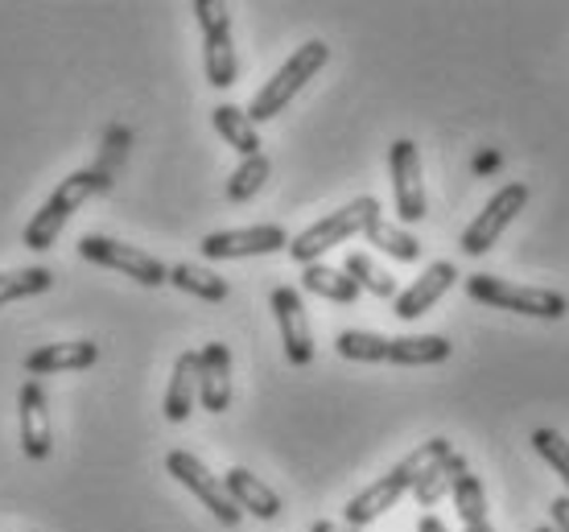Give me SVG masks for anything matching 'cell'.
<instances>
[{
	"label": "cell",
	"mask_w": 569,
	"mask_h": 532,
	"mask_svg": "<svg viewBox=\"0 0 569 532\" xmlns=\"http://www.w3.org/2000/svg\"><path fill=\"white\" fill-rule=\"evenodd\" d=\"M108 187H112V178H108L103 170H74L71 178H62L54 194L46 199L42 211L26 223V231H21V244H26L29 252H46V248L62 235V228L71 223L74 211H79L87 199L103 194Z\"/></svg>",
	"instance_id": "1"
},
{
	"label": "cell",
	"mask_w": 569,
	"mask_h": 532,
	"mask_svg": "<svg viewBox=\"0 0 569 532\" xmlns=\"http://www.w3.org/2000/svg\"><path fill=\"white\" fill-rule=\"evenodd\" d=\"M327 62H330V46L327 42L298 46V50H293V58H289L281 71L272 74L269 83L252 96V103L243 108V112H248V120H252V124H264V120H272V116H281L284 108L293 103V96H298L301 87L310 83L313 74L322 71Z\"/></svg>",
	"instance_id": "2"
},
{
	"label": "cell",
	"mask_w": 569,
	"mask_h": 532,
	"mask_svg": "<svg viewBox=\"0 0 569 532\" xmlns=\"http://www.w3.org/2000/svg\"><path fill=\"white\" fill-rule=\"evenodd\" d=\"M376 219H380V202L371 199V194H363V199L347 202V207H339V211H330L327 219H318V223L306 228L301 235H293L284 252L298 260L301 269H306V264H318L322 252H330L335 244L351 240V235H359V231H368Z\"/></svg>",
	"instance_id": "3"
},
{
	"label": "cell",
	"mask_w": 569,
	"mask_h": 532,
	"mask_svg": "<svg viewBox=\"0 0 569 532\" xmlns=\"http://www.w3.org/2000/svg\"><path fill=\"white\" fill-rule=\"evenodd\" d=\"M467 293L475 302L496 305V310H512V314L528 318H557L569 314V302L557 293V289H537V285H516V281H503L496 273H475L467 277Z\"/></svg>",
	"instance_id": "4"
},
{
	"label": "cell",
	"mask_w": 569,
	"mask_h": 532,
	"mask_svg": "<svg viewBox=\"0 0 569 532\" xmlns=\"http://www.w3.org/2000/svg\"><path fill=\"white\" fill-rule=\"evenodd\" d=\"M194 17L202 26V67H207V83L211 87H231L240 74V58H236V42H231V13L219 0H194Z\"/></svg>",
	"instance_id": "5"
},
{
	"label": "cell",
	"mask_w": 569,
	"mask_h": 532,
	"mask_svg": "<svg viewBox=\"0 0 569 532\" xmlns=\"http://www.w3.org/2000/svg\"><path fill=\"white\" fill-rule=\"evenodd\" d=\"M166 471H170V475L178 479V483H182L194 500H202V504H207V512H211L219 524H228V529H236V524H240L243 512L236 508V500L228 495L223 479L211 475V471H207V462L194 459L190 450H170V454H166Z\"/></svg>",
	"instance_id": "6"
},
{
	"label": "cell",
	"mask_w": 569,
	"mask_h": 532,
	"mask_svg": "<svg viewBox=\"0 0 569 532\" xmlns=\"http://www.w3.org/2000/svg\"><path fill=\"white\" fill-rule=\"evenodd\" d=\"M528 194H532V190H528L525 182H508L503 190H496L483 211L470 219V228L462 231L458 248H462L467 257H483V252H491V244L508 231V223L528 207Z\"/></svg>",
	"instance_id": "7"
},
{
	"label": "cell",
	"mask_w": 569,
	"mask_h": 532,
	"mask_svg": "<svg viewBox=\"0 0 569 532\" xmlns=\"http://www.w3.org/2000/svg\"><path fill=\"white\" fill-rule=\"evenodd\" d=\"M79 257L91 260V264H103V269H120V273H129L132 281H141L149 289L170 281V269L157 257H149V252L132 244H120V240H108V235H83L79 240Z\"/></svg>",
	"instance_id": "8"
},
{
	"label": "cell",
	"mask_w": 569,
	"mask_h": 532,
	"mask_svg": "<svg viewBox=\"0 0 569 532\" xmlns=\"http://www.w3.org/2000/svg\"><path fill=\"white\" fill-rule=\"evenodd\" d=\"M388 170H392V199H397L400 223H421L429 215V199L426 182H421V153H417V144L409 137L392 141Z\"/></svg>",
	"instance_id": "9"
},
{
	"label": "cell",
	"mask_w": 569,
	"mask_h": 532,
	"mask_svg": "<svg viewBox=\"0 0 569 532\" xmlns=\"http://www.w3.org/2000/svg\"><path fill=\"white\" fill-rule=\"evenodd\" d=\"M202 257L207 260H240V257H269L289 248L281 223H260V228H231V231H211L202 240Z\"/></svg>",
	"instance_id": "10"
},
{
	"label": "cell",
	"mask_w": 569,
	"mask_h": 532,
	"mask_svg": "<svg viewBox=\"0 0 569 532\" xmlns=\"http://www.w3.org/2000/svg\"><path fill=\"white\" fill-rule=\"evenodd\" d=\"M272 318L281 327V343H284V360L293 368H306L313 363V331H310V318H306V302L293 285H277L272 289Z\"/></svg>",
	"instance_id": "11"
},
{
	"label": "cell",
	"mask_w": 569,
	"mask_h": 532,
	"mask_svg": "<svg viewBox=\"0 0 569 532\" xmlns=\"http://www.w3.org/2000/svg\"><path fill=\"white\" fill-rule=\"evenodd\" d=\"M17 413H21V450L26 459L42 462L54 450V430H50V409H46V392L38 380H26L17 392Z\"/></svg>",
	"instance_id": "12"
},
{
	"label": "cell",
	"mask_w": 569,
	"mask_h": 532,
	"mask_svg": "<svg viewBox=\"0 0 569 532\" xmlns=\"http://www.w3.org/2000/svg\"><path fill=\"white\" fill-rule=\"evenodd\" d=\"M405 491H413V479L405 475V466H392L385 479H376L371 488H363L359 495H351L347 500V508H342V516H347V524L351 529H363V524H371V520H380L388 512V508H397V500L405 495Z\"/></svg>",
	"instance_id": "13"
},
{
	"label": "cell",
	"mask_w": 569,
	"mask_h": 532,
	"mask_svg": "<svg viewBox=\"0 0 569 532\" xmlns=\"http://www.w3.org/2000/svg\"><path fill=\"white\" fill-rule=\"evenodd\" d=\"M458 281V269L450 264V260H433L426 273L417 277L413 285L405 289V293H397V302H392V314L400 318V322H413V318H421L426 310H433L438 305V298L446 293V289Z\"/></svg>",
	"instance_id": "14"
},
{
	"label": "cell",
	"mask_w": 569,
	"mask_h": 532,
	"mask_svg": "<svg viewBox=\"0 0 569 532\" xmlns=\"http://www.w3.org/2000/svg\"><path fill=\"white\" fill-rule=\"evenodd\" d=\"M199 401L207 413H228L231 404V351L228 343H207L199 351Z\"/></svg>",
	"instance_id": "15"
},
{
	"label": "cell",
	"mask_w": 569,
	"mask_h": 532,
	"mask_svg": "<svg viewBox=\"0 0 569 532\" xmlns=\"http://www.w3.org/2000/svg\"><path fill=\"white\" fill-rule=\"evenodd\" d=\"M96 360H100V347L87 343V339H74V343H46L26 355V372L29 375L83 372V368H91Z\"/></svg>",
	"instance_id": "16"
},
{
	"label": "cell",
	"mask_w": 569,
	"mask_h": 532,
	"mask_svg": "<svg viewBox=\"0 0 569 532\" xmlns=\"http://www.w3.org/2000/svg\"><path fill=\"white\" fill-rule=\"evenodd\" d=\"M223 488H228V495L236 500V508H240V512H252L257 520H277V516H281V495H277V491H272L260 475H252V471L231 466L228 475H223Z\"/></svg>",
	"instance_id": "17"
},
{
	"label": "cell",
	"mask_w": 569,
	"mask_h": 532,
	"mask_svg": "<svg viewBox=\"0 0 569 532\" xmlns=\"http://www.w3.org/2000/svg\"><path fill=\"white\" fill-rule=\"evenodd\" d=\"M194 401H199V351H182L166 389V421L182 425L194 413Z\"/></svg>",
	"instance_id": "18"
},
{
	"label": "cell",
	"mask_w": 569,
	"mask_h": 532,
	"mask_svg": "<svg viewBox=\"0 0 569 532\" xmlns=\"http://www.w3.org/2000/svg\"><path fill=\"white\" fill-rule=\"evenodd\" d=\"M450 339L441 334H405V339H392L388 343V363L397 368H429V363L450 360Z\"/></svg>",
	"instance_id": "19"
},
{
	"label": "cell",
	"mask_w": 569,
	"mask_h": 532,
	"mask_svg": "<svg viewBox=\"0 0 569 532\" xmlns=\"http://www.w3.org/2000/svg\"><path fill=\"white\" fill-rule=\"evenodd\" d=\"M211 120H214V132H219V137H223L240 158H257L260 132H257V124L248 120L243 108H236V103H219V108L211 112Z\"/></svg>",
	"instance_id": "20"
},
{
	"label": "cell",
	"mask_w": 569,
	"mask_h": 532,
	"mask_svg": "<svg viewBox=\"0 0 569 532\" xmlns=\"http://www.w3.org/2000/svg\"><path fill=\"white\" fill-rule=\"evenodd\" d=\"M467 471H470V466H467V459H462V454H446L438 466H429L426 475L413 483V500L421 508H433L441 495H455V483L467 475Z\"/></svg>",
	"instance_id": "21"
},
{
	"label": "cell",
	"mask_w": 569,
	"mask_h": 532,
	"mask_svg": "<svg viewBox=\"0 0 569 532\" xmlns=\"http://www.w3.org/2000/svg\"><path fill=\"white\" fill-rule=\"evenodd\" d=\"M301 285L318 293V298H327V302H339V305H356L359 293L363 289L351 281V277L342 273V269H330V264H306V273H301Z\"/></svg>",
	"instance_id": "22"
},
{
	"label": "cell",
	"mask_w": 569,
	"mask_h": 532,
	"mask_svg": "<svg viewBox=\"0 0 569 532\" xmlns=\"http://www.w3.org/2000/svg\"><path fill=\"white\" fill-rule=\"evenodd\" d=\"M455 508L458 516H462V529L467 532H496L491 524V512H487V491L479 483V475H462L455 483Z\"/></svg>",
	"instance_id": "23"
},
{
	"label": "cell",
	"mask_w": 569,
	"mask_h": 532,
	"mask_svg": "<svg viewBox=\"0 0 569 532\" xmlns=\"http://www.w3.org/2000/svg\"><path fill=\"white\" fill-rule=\"evenodd\" d=\"M170 285H178L182 293L199 298V302H228L231 285L219 273L202 269V264H173L170 269Z\"/></svg>",
	"instance_id": "24"
},
{
	"label": "cell",
	"mask_w": 569,
	"mask_h": 532,
	"mask_svg": "<svg viewBox=\"0 0 569 532\" xmlns=\"http://www.w3.org/2000/svg\"><path fill=\"white\" fill-rule=\"evenodd\" d=\"M342 273L351 277L359 289L376 293V298H392V302H397V277L388 273V269H380L368 252H351V257H347V264H342Z\"/></svg>",
	"instance_id": "25"
},
{
	"label": "cell",
	"mask_w": 569,
	"mask_h": 532,
	"mask_svg": "<svg viewBox=\"0 0 569 532\" xmlns=\"http://www.w3.org/2000/svg\"><path fill=\"white\" fill-rule=\"evenodd\" d=\"M363 235H368V244H376L380 252H388L392 260L413 264V260L421 257V240H417V235H409L405 228H397V223H388V219H376Z\"/></svg>",
	"instance_id": "26"
},
{
	"label": "cell",
	"mask_w": 569,
	"mask_h": 532,
	"mask_svg": "<svg viewBox=\"0 0 569 532\" xmlns=\"http://www.w3.org/2000/svg\"><path fill=\"white\" fill-rule=\"evenodd\" d=\"M388 343L392 339L376 331H342L335 339V351L351 363H388Z\"/></svg>",
	"instance_id": "27"
},
{
	"label": "cell",
	"mask_w": 569,
	"mask_h": 532,
	"mask_svg": "<svg viewBox=\"0 0 569 532\" xmlns=\"http://www.w3.org/2000/svg\"><path fill=\"white\" fill-rule=\"evenodd\" d=\"M50 285H54V273L42 269V264H33V269H9V273H0V305L46 293Z\"/></svg>",
	"instance_id": "28"
},
{
	"label": "cell",
	"mask_w": 569,
	"mask_h": 532,
	"mask_svg": "<svg viewBox=\"0 0 569 532\" xmlns=\"http://www.w3.org/2000/svg\"><path fill=\"white\" fill-rule=\"evenodd\" d=\"M269 158L264 153H257V158H243L240 165H236V173L228 178V199L231 202H248L252 194H260L264 190V182H269Z\"/></svg>",
	"instance_id": "29"
},
{
	"label": "cell",
	"mask_w": 569,
	"mask_h": 532,
	"mask_svg": "<svg viewBox=\"0 0 569 532\" xmlns=\"http://www.w3.org/2000/svg\"><path fill=\"white\" fill-rule=\"evenodd\" d=\"M532 446H537V454L553 466L557 475H561V483L569 488V442H566V438H561L557 430H532ZM566 495H569V491H566Z\"/></svg>",
	"instance_id": "30"
},
{
	"label": "cell",
	"mask_w": 569,
	"mask_h": 532,
	"mask_svg": "<svg viewBox=\"0 0 569 532\" xmlns=\"http://www.w3.org/2000/svg\"><path fill=\"white\" fill-rule=\"evenodd\" d=\"M549 512H553V529L557 532H569V495H557Z\"/></svg>",
	"instance_id": "31"
},
{
	"label": "cell",
	"mask_w": 569,
	"mask_h": 532,
	"mask_svg": "<svg viewBox=\"0 0 569 532\" xmlns=\"http://www.w3.org/2000/svg\"><path fill=\"white\" fill-rule=\"evenodd\" d=\"M310 532H363V529H351V524L342 529V524H335V520H318V524H313Z\"/></svg>",
	"instance_id": "32"
},
{
	"label": "cell",
	"mask_w": 569,
	"mask_h": 532,
	"mask_svg": "<svg viewBox=\"0 0 569 532\" xmlns=\"http://www.w3.org/2000/svg\"><path fill=\"white\" fill-rule=\"evenodd\" d=\"M417 532H450L446 524H441L438 516H421V524H417Z\"/></svg>",
	"instance_id": "33"
},
{
	"label": "cell",
	"mask_w": 569,
	"mask_h": 532,
	"mask_svg": "<svg viewBox=\"0 0 569 532\" xmlns=\"http://www.w3.org/2000/svg\"><path fill=\"white\" fill-rule=\"evenodd\" d=\"M537 532H557V529H553V524H541V529H537Z\"/></svg>",
	"instance_id": "34"
}]
</instances>
